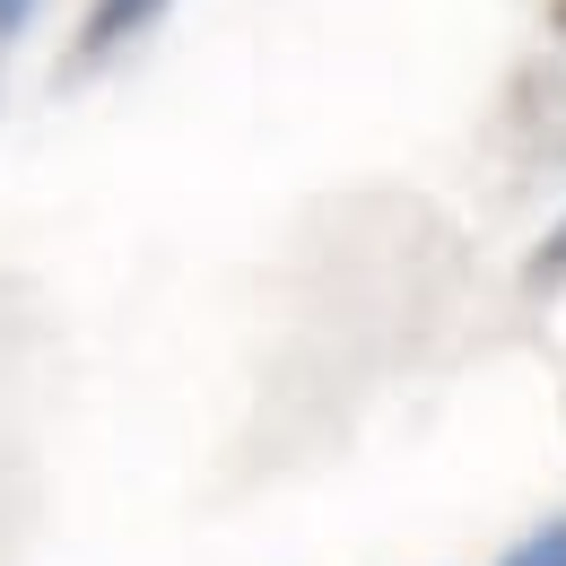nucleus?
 <instances>
[{"label":"nucleus","instance_id":"nucleus-1","mask_svg":"<svg viewBox=\"0 0 566 566\" xmlns=\"http://www.w3.org/2000/svg\"><path fill=\"white\" fill-rule=\"evenodd\" d=\"M175 0H96L87 9V27H78V62H105V53H123L132 35H148L157 18H166Z\"/></svg>","mask_w":566,"mask_h":566},{"label":"nucleus","instance_id":"nucleus-2","mask_svg":"<svg viewBox=\"0 0 566 566\" xmlns=\"http://www.w3.org/2000/svg\"><path fill=\"white\" fill-rule=\"evenodd\" d=\"M496 566H566V514H549L541 532H523V541H514Z\"/></svg>","mask_w":566,"mask_h":566},{"label":"nucleus","instance_id":"nucleus-3","mask_svg":"<svg viewBox=\"0 0 566 566\" xmlns=\"http://www.w3.org/2000/svg\"><path fill=\"white\" fill-rule=\"evenodd\" d=\"M523 280L532 287H566V210H558V227L532 244V262H523Z\"/></svg>","mask_w":566,"mask_h":566},{"label":"nucleus","instance_id":"nucleus-4","mask_svg":"<svg viewBox=\"0 0 566 566\" xmlns=\"http://www.w3.org/2000/svg\"><path fill=\"white\" fill-rule=\"evenodd\" d=\"M27 18H35V0H0V44H9V35L27 27Z\"/></svg>","mask_w":566,"mask_h":566}]
</instances>
